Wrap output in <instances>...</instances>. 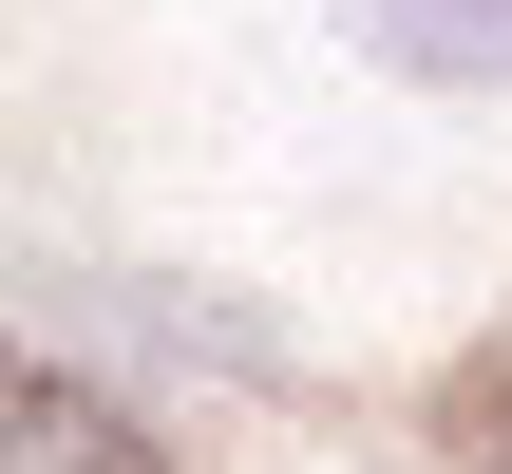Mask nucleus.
Instances as JSON below:
<instances>
[{
  "label": "nucleus",
  "mask_w": 512,
  "mask_h": 474,
  "mask_svg": "<svg viewBox=\"0 0 512 474\" xmlns=\"http://www.w3.org/2000/svg\"><path fill=\"white\" fill-rule=\"evenodd\" d=\"M342 38L399 95H512V0H342Z\"/></svg>",
  "instance_id": "f03ea898"
},
{
  "label": "nucleus",
  "mask_w": 512,
  "mask_h": 474,
  "mask_svg": "<svg viewBox=\"0 0 512 474\" xmlns=\"http://www.w3.org/2000/svg\"><path fill=\"white\" fill-rule=\"evenodd\" d=\"M475 474H512V399H494V418H475Z\"/></svg>",
  "instance_id": "7ed1b4c3"
},
{
  "label": "nucleus",
  "mask_w": 512,
  "mask_h": 474,
  "mask_svg": "<svg viewBox=\"0 0 512 474\" xmlns=\"http://www.w3.org/2000/svg\"><path fill=\"white\" fill-rule=\"evenodd\" d=\"M0 474H171V456H152L133 399H95V380H57V361L0 342Z\"/></svg>",
  "instance_id": "f257e3e1"
}]
</instances>
